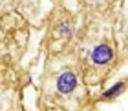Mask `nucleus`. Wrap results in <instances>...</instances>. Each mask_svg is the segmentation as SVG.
<instances>
[{"label":"nucleus","instance_id":"nucleus-1","mask_svg":"<svg viewBox=\"0 0 128 111\" xmlns=\"http://www.w3.org/2000/svg\"><path fill=\"white\" fill-rule=\"evenodd\" d=\"M75 86H77V78H75V75L72 71H64L59 80H57V89H59L60 93H72L75 89Z\"/></svg>","mask_w":128,"mask_h":111},{"label":"nucleus","instance_id":"nucleus-2","mask_svg":"<svg viewBox=\"0 0 128 111\" xmlns=\"http://www.w3.org/2000/svg\"><path fill=\"white\" fill-rule=\"evenodd\" d=\"M114 58V51L110 49V46L106 44H101L92 51V62L95 64H108L110 60Z\"/></svg>","mask_w":128,"mask_h":111},{"label":"nucleus","instance_id":"nucleus-3","mask_svg":"<svg viewBox=\"0 0 128 111\" xmlns=\"http://www.w3.org/2000/svg\"><path fill=\"white\" fill-rule=\"evenodd\" d=\"M123 91H124V82H117L114 87H110L108 91H104V93H102V98H114V97L121 95Z\"/></svg>","mask_w":128,"mask_h":111},{"label":"nucleus","instance_id":"nucleus-4","mask_svg":"<svg viewBox=\"0 0 128 111\" xmlns=\"http://www.w3.org/2000/svg\"><path fill=\"white\" fill-rule=\"evenodd\" d=\"M59 31H60L62 35H66V37H70V35L73 33V27H72V24H68V22H66V24H62V26H60Z\"/></svg>","mask_w":128,"mask_h":111}]
</instances>
